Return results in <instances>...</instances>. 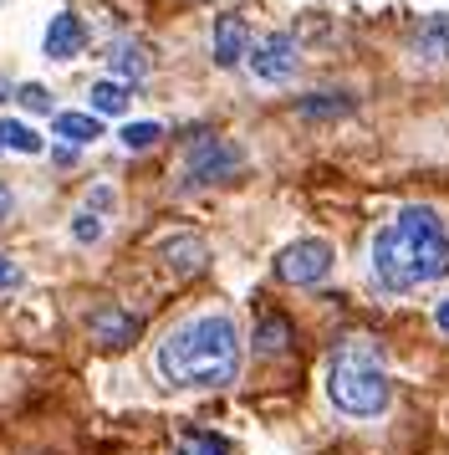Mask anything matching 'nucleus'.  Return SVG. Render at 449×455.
<instances>
[{"mask_svg": "<svg viewBox=\"0 0 449 455\" xmlns=\"http://www.w3.org/2000/svg\"><path fill=\"white\" fill-rule=\"evenodd\" d=\"M159 373L179 389H224L240 373V332L224 312L189 317L159 343Z\"/></svg>", "mask_w": 449, "mask_h": 455, "instance_id": "1", "label": "nucleus"}, {"mask_svg": "<svg viewBox=\"0 0 449 455\" xmlns=\"http://www.w3.org/2000/svg\"><path fill=\"white\" fill-rule=\"evenodd\" d=\"M449 271V235L434 210H398V220L378 226L373 235V276L388 291H408L439 282Z\"/></svg>", "mask_w": 449, "mask_h": 455, "instance_id": "2", "label": "nucleus"}, {"mask_svg": "<svg viewBox=\"0 0 449 455\" xmlns=\"http://www.w3.org/2000/svg\"><path fill=\"white\" fill-rule=\"evenodd\" d=\"M327 394H332V404L343 414H383L388 399H393V384H388V373L378 369V358L363 348H337L332 358V369H327Z\"/></svg>", "mask_w": 449, "mask_h": 455, "instance_id": "3", "label": "nucleus"}, {"mask_svg": "<svg viewBox=\"0 0 449 455\" xmlns=\"http://www.w3.org/2000/svg\"><path fill=\"white\" fill-rule=\"evenodd\" d=\"M327 271H332V246L327 241H296V246H286L276 256V276L291 282V287H311Z\"/></svg>", "mask_w": 449, "mask_h": 455, "instance_id": "4", "label": "nucleus"}, {"mask_svg": "<svg viewBox=\"0 0 449 455\" xmlns=\"http://www.w3.org/2000/svg\"><path fill=\"white\" fill-rule=\"evenodd\" d=\"M245 164V154L224 139H200L189 148V185H209V180H230Z\"/></svg>", "mask_w": 449, "mask_h": 455, "instance_id": "5", "label": "nucleus"}, {"mask_svg": "<svg viewBox=\"0 0 449 455\" xmlns=\"http://www.w3.org/2000/svg\"><path fill=\"white\" fill-rule=\"evenodd\" d=\"M250 72L261 83H286L296 72V42L291 36H265L256 52H250Z\"/></svg>", "mask_w": 449, "mask_h": 455, "instance_id": "6", "label": "nucleus"}, {"mask_svg": "<svg viewBox=\"0 0 449 455\" xmlns=\"http://www.w3.org/2000/svg\"><path fill=\"white\" fill-rule=\"evenodd\" d=\"M82 46H87V26H82L72 11L51 16V26H46V57H51V62H72Z\"/></svg>", "mask_w": 449, "mask_h": 455, "instance_id": "7", "label": "nucleus"}, {"mask_svg": "<svg viewBox=\"0 0 449 455\" xmlns=\"http://www.w3.org/2000/svg\"><path fill=\"white\" fill-rule=\"evenodd\" d=\"M250 57V36H245V21L235 11H224L220 21H215V62L220 67H235Z\"/></svg>", "mask_w": 449, "mask_h": 455, "instance_id": "8", "label": "nucleus"}, {"mask_svg": "<svg viewBox=\"0 0 449 455\" xmlns=\"http://www.w3.org/2000/svg\"><path fill=\"white\" fill-rule=\"evenodd\" d=\"M92 338H98L102 348H128L138 338V317L133 312H118V307H102L92 317Z\"/></svg>", "mask_w": 449, "mask_h": 455, "instance_id": "9", "label": "nucleus"}, {"mask_svg": "<svg viewBox=\"0 0 449 455\" xmlns=\"http://www.w3.org/2000/svg\"><path fill=\"white\" fill-rule=\"evenodd\" d=\"M414 52H419L424 62H445V57H449V11H434V16L419 26Z\"/></svg>", "mask_w": 449, "mask_h": 455, "instance_id": "10", "label": "nucleus"}, {"mask_svg": "<svg viewBox=\"0 0 449 455\" xmlns=\"http://www.w3.org/2000/svg\"><path fill=\"white\" fill-rule=\"evenodd\" d=\"M51 128H57L67 144H98V139H102L98 113H57V118H51Z\"/></svg>", "mask_w": 449, "mask_h": 455, "instance_id": "11", "label": "nucleus"}, {"mask_svg": "<svg viewBox=\"0 0 449 455\" xmlns=\"http://www.w3.org/2000/svg\"><path fill=\"white\" fill-rule=\"evenodd\" d=\"M163 256H169V267L179 271V276H189V271L204 267V241L200 235H174V241L163 246Z\"/></svg>", "mask_w": 449, "mask_h": 455, "instance_id": "12", "label": "nucleus"}, {"mask_svg": "<svg viewBox=\"0 0 449 455\" xmlns=\"http://www.w3.org/2000/svg\"><path fill=\"white\" fill-rule=\"evenodd\" d=\"M87 98H92V113H107V118H118L122 108H128V87H122L118 77H107V83H98L92 92H87Z\"/></svg>", "mask_w": 449, "mask_h": 455, "instance_id": "13", "label": "nucleus"}, {"mask_svg": "<svg viewBox=\"0 0 449 455\" xmlns=\"http://www.w3.org/2000/svg\"><path fill=\"white\" fill-rule=\"evenodd\" d=\"M0 148H16V154H41V133H36L31 124L5 118V124H0Z\"/></svg>", "mask_w": 449, "mask_h": 455, "instance_id": "14", "label": "nucleus"}, {"mask_svg": "<svg viewBox=\"0 0 449 455\" xmlns=\"http://www.w3.org/2000/svg\"><path fill=\"white\" fill-rule=\"evenodd\" d=\"M107 67H113L118 77H143V72H148V57H143L133 42H118L113 52H107Z\"/></svg>", "mask_w": 449, "mask_h": 455, "instance_id": "15", "label": "nucleus"}, {"mask_svg": "<svg viewBox=\"0 0 449 455\" xmlns=\"http://www.w3.org/2000/svg\"><path fill=\"white\" fill-rule=\"evenodd\" d=\"M291 343V323L286 317H261V328H256V348L261 353H281Z\"/></svg>", "mask_w": 449, "mask_h": 455, "instance_id": "16", "label": "nucleus"}, {"mask_svg": "<svg viewBox=\"0 0 449 455\" xmlns=\"http://www.w3.org/2000/svg\"><path fill=\"white\" fill-rule=\"evenodd\" d=\"M347 108H352V98H302L296 113L302 118H332V113H347Z\"/></svg>", "mask_w": 449, "mask_h": 455, "instance_id": "17", "label": "nucleus"}, {"mask_svg": "<svg viewBox=\"0 0 449 455\" xmlns=\"http://www.w3.org/2000/svg\"><path fill=\"white\" fill-rule=\"evenodd\" d=\"M118 139H122V148H154L163 139V128L159 124H128Z\"/></svg>", "mask_w": 449, "mask_h": 455, "instance_id": "18", "label": "nucleus"}, {"mask_svg": "<svg viewBox=\"0 0 449 455\" xmlns=\"http://www.w3.org/2000/svg\"><path fill=\"white\" fill-rule=\"evenodd\" d=\"M179 455H230V445H224L220 435H189L179 445Z\"/></svg>", "mask_w": 449, "mask_h": 455, "instance_id": "19", "label": "nucleus"}, {"mask_svg": "<svg viewBox=\"0 0 449 455\" xmlns=\"http://www.w3.org/2000/svg\"><path fill=\"white\" fill-rule=\"evenodd\" d=\"M16 98H20L26 108H31V113H51V92H46L41 83H26V87L16 92Z\"/></svg>", "mask_w": 449, "mask_h": 455, "instance_id": "20", "label": "nucleus"}, {"mask_svg": "<svg viewBox=\"0 0 449 455\" xmlns=\"http://www.w3.org/2000/svg\"><path fill=\"white\" fill-rule=\"evenodd\" d=\"M72 235H77V241H98V235H102V220L92 215V210H82L77 220H72Z\"/></svg>", "mask_w": 449, "mask_h": 455, "instance_id": "21", "label": "nucleus"}, {"mask_svg": "<svg viewBox=\"0 0 449 455\" xmlns=\"http://www.w3.org/2000/svg\"><path fill=\"white\" fill-rule=\"evenodd\" d=\"M20 282V267L11 261V256H0V291H11Z\"/></svg>", "mask_w": 449, "mask_h": 455, "instance_id": "22", "label": "nucleus"}, {"mask_svg": "<svg viewBox=\"0 0 449 455\" xmlns=\"http://www.w3.org/2000/svg\"><path fill=\"white\" fill-rule=\"evenodd\" d=\"M11 205H16V200H11V189L0 185V220H11Z\"/></svg>", "mask_w": 449, "mask_h": 455, "instance_id": "23", "label": "nucleus"}, {"mask_svg": "<svg viewBox=\"0 0 449 455\" xmlns=\"http://www.w3.org/2000/svg\"><path fill=\"white\" fill-rule=\"evenodd\" d=\"M439 328L449 332V302H439Z\"/></svg>", "mask_w": 449, "mask_h": 455, "instance_id": "24", "label": "nucleus"}, {"mask_svg": "<svg viewBox=\"0 0 449 455\" xmlns=\"http://www.w3.org/2000/svg\"><path fill=\"white\" fill-rule=\"evenodd\" d=\"M0 98H5V83H0Z\"/></svg>", "mask_w": 449, "mask_h": 455, "instance_id": "25", "label": "nucleus"}]
</instances>
